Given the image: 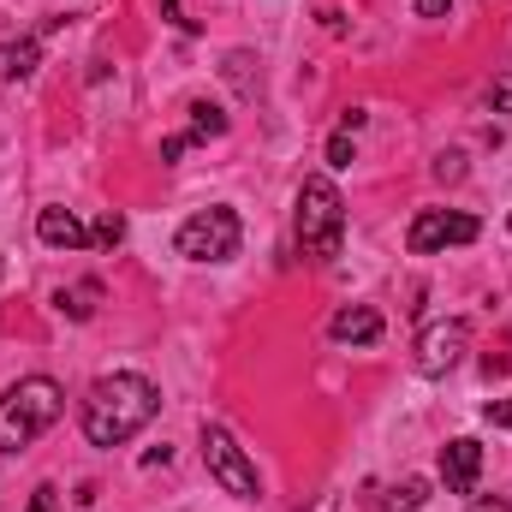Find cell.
<instances>
[{
    "instance_id": "obj_6",
    "label": "cell",
    "mask_w": 512,
    "mask_h": 512,
    "mask_svg": "<svg viewBox=\"0 0 512 512\" xmlns=\"http://www.w3.org/2000/svg\"><path fill=\"white\" fill-rule=\"evenodd\" d=\"M477 233H483V221L465 215V209H417L405 245H411V256H435V251H453V245H471Z\"/></svg>"
},
{
    "instance_id": "obj_5",
    "label": "cell",
    "mask_w": 512,
    "mask_h": 512,
    "mask_svg": "<svg viewBox=\"0 0 512 512\" xmlns=\"http://www.w3.org/2000/svg\"><path fill=\"white\" fill-rule=\"evenodd\" d=\"M203 465H209V477H215L233 501H256V495H262L256 465L245 459V447H239L221 423H203Z\"/></svg>"
},
{
    "instance_id": "obj_25",
    "label": "cell",
    "mask_w": 512,
    "mask_h": 512,
    "mask_svg": "<svg viewBox=\"0 0 512 512\" xmlns=\"http://www.w3.org/2000/svg\"><path fill=\"white\" fill-rule=\"evenodd\" d=\"M0 274H6V262H0Z\"/></svg>"
},
{
    "instance_id": "obj_18",
    "label": "cell",
    "mask_w": 512,
    "mask_h": 512,
    "mask_svg": "<svg viewBox=\"0 0 512 512\" xmlns=\"http://www.w3.org/2000/svg\"><path fill=\"white\" fill-rule=\"evenodd\" d=\"M483 417H489L495 429H512V399H489V405H483Z\"/></svg>"
},
{
    "instance_id": "obj_12",
    "label": "cell",
    "mask_w": 512,
    "mask_h": 512,
    "mask_svg": "<svg viewBox=\"0 0 512 512\" xmlns=\"http://www.w3.org/2000/svg\"><path fill=\"white\" fill-rule=\"evenodd\" d=\"M36 60H42L36 36H24V42H0V84H18V78H30V72H36Z\"/></svg>"
},
{
    "instance_id": "obj_11",
    "label": "cell",
    "mask_w": 512,
    "mask_h": 512,
    "mask_svg": "<svg viewBox=\"0 0 512 512\" xmlns=\"http://www.w3.org/2000/svg\"><path fill=\"white\" fill-rule=\"evenodd\" d=\"M96 304H102V286H96V280H78V286H60V292H54V310L72 316V322H90Z\"/></svg>"
},
{
    "instance_id": "obj_10",
    "label": "cell",
    "mask_w": 512,
    "mask_h": 512,
    "mask_svg": "<svg viewBox=\"0 0 512 512\" xmlns=\"http://www.w3.org/2000/svg\"><path fill=\"white\" fill-rule=\"evenodd\" d=\"M36 239H42L48 251H84V245H90V227H84L72 209H42V215H36Z\"/></svg>"
},
{
    "instance_id": "obj_14",
    "label": "cell",
    "mask_w": 512,
    "mask_h": 512,
    "mask_svg": "<svg viewBox=\"0 0 512 512\" xmlns=\"http://www.w3.org/2000/svg\"><path fill=\"white\" fill-rule=\"evenodd\" d=\"M185 114H191V137H227V126H233V120H227L215 102H203V96H197Z\"/></svg>"
},
{
    "instance_id": "obj_19",
    "label": "cell",
    "mask_w": 512,
    "mask_h": 512,
    "mask_svg": "<svg viewBox=\"0 0 512 512\" xmlns=\"http://www.w3.org/2000/svg\"><path fill=\"white\" fill-rule=\"evenodd\" d=\"M185 149H191V131H185V137H167V143H161V161H179Z\"/></svg>"
},
{
    "instance_id": "obj_7",
    "label": "cell",
    "mask_w": 512,
    "mask_h": 512,
    "mask_svg": "<svg viewBox=\"0 0 512 512\" xmlns=\"http://www.w3.org/2000/svg\"><path fill=\"white\" fill-rule=\"evenodd\" d=\"M465 352H471V328H465L459 316L429 322L423 340H417V370H423V376H447V370H459Z\"/></svg>"
},
{
    "instance_id": "obj_1",
    "label": "cell",
    "mask_w": 512,
    "mask_h": 512,
    "mask_svg": "<svg viewBox=\"0 0 512 512\" xmlns=\"http://www.w3.org/2000/svg\"><path fill=\"white\" fill-rule=\"evenodd\" d=\"M155 411H161V387L137 370H114L84 393V435L90 447H126Z\"/></svg>"
},
{
    "instance_id": "obj_17",
    "label": "cell",
    "mask_w": 512,
    "mask_h": 512,
    "mask_svg": "<svg viewBox=\"0 0 512 512\" xmlns=\"http://www.w3.org/2000/svg\"><path fill=\"white\" fill-rule=\"evenodd\" d=\"M489 108H495V114H512V78H495V84H489Z\"/></svg>"
},
{
    "instance_id": "obj_2",
    "label": "cell",
    "mask_w": 512,
    "mask_h": 512,
    "mask_svg": "<svg viewBox=\"0 0 512 512\" xmlns=\"http://www.w3.org/2000/svg\"><path fill=\"white\" fill-rule=\"evenodd\" d=\"M66 411V393L54 376H24L0 393V453H24L30 441H42Z\"/></svg>"
},
{
    "instance_id": "obj_16",
    "label": "cell",
    "mask_w": 512,
    "mask_h": 512,
    "mask_svg": "<svg viewBox=\"0 0 512 512\" xmlns=\"http://www.w3.org/2000/svg\"><path fill=\"white\" fill-rule=\"evenodd\" d=\"M328 161H334V167H352V131H334V137H328Z\"/></svg>"
},
{
    "instance_id": "obj_3",
    "label": "cell",
    "mask_w": 512,
    "mask_h": 512,
    "mask_svg": "<svg viewBox=\"0 0 512 512\" xmlns=\"http://www.w3.org/2000/svg\"><path fill=\"white\" fill-rule=\"evenodd\" d=\"M292 227H298V251L310 256V262H334V256H340V239H346V197H340V185H334L328 173H310V179L298 185V215H292Z\"/></svg>"
},
{
    "instance_id": "obj_20",
    "label": "cell",
    "mask_w": 512,
    "mask_h": 512,
    "mask_svg": "<svg viewBox=\"0 0 512 512\" xmlns=\"http://www.w3.org/2000/svg\"><path fill=\"white\" fill-rule=\"evenodd\" d=\"M411 6H417V18H447L453 0H411Z\"/></svg>"
},
{
    "instance_id": "obj_9",
    "label": "cell",
    "mask_w": 512,
    "mask_h": 512,
    "mask_svg": "<svg viewBox=\"0 0 512 512\" xmlns=\"http://www.w3.org/2000/svg\"><path fill=\"white\" fill-rule=\"evenodd\" d=\"M328 340H334V346H376V340H382V310H370V304H346V310H334Z\"/></svg>"
},
{
    "instance_id": "obj_23",
    "label": "cell",
    "mask_w": 512,
    "mask_h": 512,
    "mask_svg": "<svg viewBox=\"0 0 512 512\" xmlns=\"http://www.w3.org/2000/svg\"><path fill=\"white\" fill-rule=\"evenodd\" d=\"M483 370H489V376H501V370H512V352H501V358L489 352V358H483Z\"/></svg>"
},
{
    "instance_id": "obj_24",
    "label": "cell",
    "mask_w": 512,
    "mask_h": 512,
    "mask_svg": "<svg viewBox=\"0 0 512 512\" xmlns=\"http://www.w3.org/2000/svg\"><path fill=\"white\" fill-rule=\"evenodd\" d=\"M471 512H512L507 501H471Z\"/></svg>"
},
{
    "instance_id": "obj_13",
    "label": "cell",
    "mask_w": 512,
    "mask_h": 512,
    "mask_svg": "<svg viewBox=\"0 0 512 512\" xmlns=\"http://www.w3.org/2000/svg\"><path fill=\"white\" fill-rule=\"evenodd\" d=\"M423 501H429V477H405L399 489H387L376 501V512H417Z\"/></svg>"
},
{
    "instance_id": "obj_4",
    "label": "cell",
    "mask_w": 512,
    "mask_h": 512,
    "mask_svg": "<svg viewBox=\"0 0 512 512\" xmlns=\"http://www.w3.org/2000/svg\"><path fill=\"white\" fill-rule=\"evenodd\" d=\"M179 256L185 262H233L239 256V245H245V227H239V215L233 209H197L185 227H179Z\"/></svg>"
},
{
    "instance_id": "obj_22",
    "label": "cell",
    "mask_w": 512,
    "mask_h": 512,
    "mask_svg": "<svg viewBox=\"0 0 512 512\" xmlns=\"http://www.w3.org/2000/svg\"><path fill=\"white\" fill-rule=\"evenodd\" d=\"M30 512H60L54 507V489H36V495H30Z\"/></svg>"
},
{
    "instance_id": "obj_8",
    "label": "cell",
    "mask_w": 512,
    "mask_h": 512,
    "mask_svg": "<svg viewBox=\"0 0 512 512\" xmlns=\"http://www.w3.org/2000/svg\"><path fill=\"white\" fill-rule=\"evenodd\" d=\"M477 477H483V447H477L471 435L447 441V447H441V483H447L453 495H471V489H477Z\"/></svg>"
},
{
    "instance_id": "obj_21",
    "label": "cell",
    "mask_w": 512,
    "mask_h": 512,
    "mask_svg": "<svg viewBox=\"0 0 512 512\" xmlns=\"http://www.w3.org/2000/svg\"><path fill=\"white\" fill-rule=\"evenodd\" d=\"M459 173H465L459 155H441V161H435V179H459Z\"/></svg>"
},
{
    "instance_id": "obj_15",
    "label": "cell",
    "mask_w": 512,
    "mask_h": 512,
    "mask_svg": "<svg viewBox=\"0 0 512 512\" xmlns=\"http://www.w3.org/2000/svg\"><path fill=\"white\" fill-rule=\"evenodd\" d=\"M126 239V215L120 209H108V215H96V227H90V245H102V251H114Z\"/></svg>"
}]
</instances>
